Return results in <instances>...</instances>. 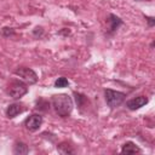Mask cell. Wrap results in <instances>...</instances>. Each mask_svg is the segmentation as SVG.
<instances>
[{"mask_svg": "<svg viewBox=\"0 0 155 155\" xmlns=\"http://www.w3.org/2000/svg\"><path fill=\"white\" fill-rule=\"evenodd\" d=\"M57 149H58V151L61 153V154H64V155H67V154H73L74 153V150L70 148V145L69 144H67V143H61L58 147H57Z\"/></svg>", "mask_w": 155, "mask_h": 155, "instance_id": "cell-11", "label": "cell"}, {"mask_svg": "<svg viewBox=\"0 0 155 155\" xmlns=\"http://www.w3.org/2000/svg\"><path fill=\"white\" fill-rule=\"evenodd\" d=\"M15 74H16L17 76L22 78V80H24V81L28 82V84H35V82L38 81V75H36V73H35L33 69L27 68V67H21V68H18V69L15 71Z\"/></svg>", "mask_w": 155, "mask_h": 155, "instance_id": "cell-4", "label": "cell"}, {"mask_svg": "<svg viewBox=\"0 0 155 155\" xmlns=\"http://www.w3.org/2000/svg\"><path fill=\"white\" fill-rule=\"evenodd\" d=\"M52 105H53L56 113L62 117L68 116L71 113L73 107H74L71 98L65 93L52 96Z\"/></svg>", "mask_w": 155, "mask_h": 155, "instance_id": "cell-1", "label": "cell"}, {"mask_svg": "<svg viewBox=\"0 0 155 155\" xmlns=\"http://www.w3.org/2000/svg\"><path fill=\"white\" fill-rule=\"evenodd\" d=\"M137 1H149V0H137Z\"/></svg>", "mask_w": 155, "mask_h": 155, "instance_id": "cell-16", "label": "cell"}, {"mask_svg": "<svg viewBox=\"0 0 155 155\" xmlns=\"http://www.w3.org/2000/svg\"><path fill=\"white\" fill-rule=\"evenodd\" d=\"M109 23H110V30L111 31H114V30H116L121 24H122V21L119 18V17H116L115 15H110L109 16Z\"/></svg>", "mask_w": 155, "mask_h": 155, "instance_id": "cell-10", "label": "cell"}, {"mask_svg": "<svg viewBox=\"0 0 155 155\" xmlns=\"http://www.w3.org/2000/svg\"><path fill=\"white\" fill-rule=\"evenodd\" d=\"M23 110H24V108H23V105L19 104V103L10 104V105L7 107V109H6V116L10 117V119H12V117L17 116L18 114H21Z\"/></svg>", "mask_w": 155, "mask_h": 155, "instance_id": "cell-7", "label": "cell"}, {"mask_svg": "<svg viewBox=\"0 0 155 155\" xmlns=\"http://www.w3.org/2000/svg\"><path fill=\"white\" fill-rule=\"evenodd\" d=\"M145 19L148 21V23H149L150 27H153V25L155 24V19H154L153 17H148V16H145Z\"/></svg>", "mask_w": 155, "mask_h": 155, "instance_id": "cell-15", "label": "cell"}, {"mask_svg": "<svg viewBox=\"0 0 155 155\" xmlns=\"http://www.w3.org/2000/svg\"><path fill=\"white\" fill-rule=\"evenodd\" d=\"M29 149H28V145L23 142H18L16 143L15 148H13V153L16 155H24V154H28Z\"/></svg>", "mask_w": 155, "mask_h": 155, "instance_id": "cell-9", "label": "cell"}, {"mask_svg": "<svg viewBox=\"0 0 155 155\" xmlns=\"http://www.w3.org/2000/svg\"><path fill=\"white\" fill-rule=\"evenodd\" d=\"M42 33H44V29H42L41 27H36V28L34 29V31H33V34H34L35 36H40V35H42Z\"/></svg>", "mask_w": 155, "mask_h": 155, "instance_id": "cell-14", "label": "cell"}, {"mask_svg": "<svg viewBox=\"0 0 155 155\" xmlns=\"http://www.w3.org/2000/svg\"><path fill=\"white\" fill-rule=\"evenodd\" d=\"M104 96H105V102L110 108L119 107L126 98V94L124 92L114 91V90H110V88H107L104 91Z\"/></svg>", "mask_w": 155, "mask_h": 155, "instance_id": "cell-2", "label": "cell"}, {"mask_svg": "<svg viewBox=\"0 0 155 155\" xmlns=\"http://www.w3.org/2000/svg\"><path fill=\"white\" fill-rule=\"evenodd\" d=\"M15 31H13V29L12 28H2V30H1V34L4 35V36H10V35H12Z\"/></svg>", "mask_w": 155, "mask_h": 155, "instance_id": "cell-13", "label": "cell"}, {"mask_svg": "<svg viewBox=\"0 0 155 155\" xmlns=\"http://www.w3.org/2000/svg\"><path fill=\"white\" fill-rule=\"evenodd\" d=\"M42 125V116L39 114H33L25 120V128L30 132H35Z\"/></svg>", "mask_w": 155, "mask_h": 155, "instance_id": "cell-5", "label": "cell"}, {"mask_svg": "<svg viewBox=\"0 0 155 155\" xmlns=\"http://www.w3.org/2000/svg\"><path fill=\"white\" fill-rule=\"evenodd\" d=\"M69 85V81L65 79V78H58L54 82V86L56 87H67Z\"/></svg>", "mask_w": 155, "mask_h": 155, "instance_id": "cell-12", "label": "cell"}, {"mask_svg": "<svg viewBox=\"0 0 155 155\" xmlns=\"http://www.w3.org/2000/svg\"><path fill=\"white\" fill-rule=\"evenodd\" d=\"M121 153L122 154H136V153H140V149L132 142H127L122 145V149H121Z\"/></svg>", "mask_w": 155, "mask_h": 155, "instance_id": "cell-8", "label": "cell"}, {"mask_svg": "<svg viewBox=\"0 0 155 155\" xmlns=\"http://www.w3.org/2000/svg\"><path fill=\"white\" fill-rule=\"evenodd\" d=\"M28 92V87L25 84H23L22 81H15L10 85L8 87V94L13 98V99H19L21 97H23L25 93Z\"/></svg>", "mask_w": 155, "mask_h": 155, "instance_id": "cell-3", "label": "cell"}, {"mask_svg": "<svg viewBox=\"0 0 155 155\" xmlns=\"http://www.w3.org/2000/svg\"><path fill=\"white\" fill-rule=\"evenodd\" d=\"M147 103H148V98L144 97V96H139V97H136V98L130 99L126 103V105H127V108L130 110H137V109L144 107Z\"/></svg>", "mask_w": 155, "mask_h": 155, "instance_id": "cell-6", "label": "cell"}]
</instances>
